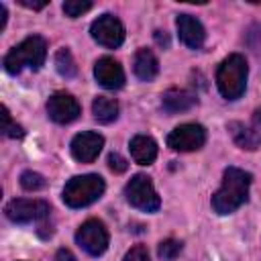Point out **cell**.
Masks as SVG:
<instances>
[{
    "mask_svg": "<svg viewBox=\"0 0 261 261\" xmlns=\"http://www.w3.org/2000/svg\"><path fill=\"white\" fill-rule=\"evenodd\" d=\"M104 179L98 173L75 175L65 184L61 198L69 208H84L96 202L104 194Z\"/></svg>",
    "mask_w": 261,
    "mask_h": 261,
    "instance_id": "277c9868",
    "label": "cell"
},
{
    "mask_svg": "<svg viewBox=\"0 0 261 261\" xmlns=\"http://www.w3.org/2000/svg\"><path fill=\"white\" fill-rule=\"evenodd\" d=\"M90 33H92V39L96 43H100L102 47H108V49H116L122 45L124 41V27L122 22L112 16V14H102L98 16L92 27H90Z\"/></svg>",
    "mask_w": 261,
    "mask_h": 261,
    "instance_id": "9c48e42d",
    "label": "cell"
},
{
    "mask_svg": "<svg viewBox=\"0 0 261 261\" xmlns=\"http://www.w3.org/2000/svg\"><path fill=\"white\" fill-rule=\"evenodd\" d=\"M155 39H157V43H159V45H165V47L169 45V41H167V35H163V37H161V31H157V33H155Z\"/></svg>",
    "mask_w": 261,
    "mask_h": 261,
    "instance_id": "83f0119b",
    "label": "cell"
},
{
    "mask_svg": "<svg viewBox=\"0 0 261 261\" xmlns=\"http://www.w3.org/2000/svg\"><path fill=\"white\" fill-rule=\"evenodd\" d=\"M124 198L133 208L143 212H157L161 206V200L153 188V181L145 173H137L128 179V184L124 186Z\"/></svg>",
    "mask_w": 261,
    "mask_h": 261,
    "instance_id": "5b68a950",
    "label": "cell"
},
{
    "mask_svg": "<svg viewBox=\"0 0 261 261\" xmlns=\"http://www.w3.org/2000/svg\"><path fill=\"white\" fill-rule=\"evenodd\" d=\"M104 147V137L94 133V130H84V133H77L73 139H71V155L75 161L80 163H92L100 151Z\"/></svg>",
    "mask_w": 261,
    "mask_h": 261,
    "instance_id": "8fae6325",
    "label": "cell"
},
{
    "mask_svg": "<svg viewBox=\"0 0 261 261\" xmlns=\"http://www.w3.org/2000/svg\"><path fill=\"white\" fill-rule=\"evenodd\" d=\"M251 188V173L239 167H226L222 173V184L212 196V208L216 214L224 216L239 210L247 198Z\"/></svg>",
    "mask_w": 261,
    "mask_h": 261,
    "instance_id": "6da1fadb",
    "label": "cell"
},
{
    "mask_svg": "<svg viewBox=\"0 0 261 261\" xmlns=\"http://www.w3.org/2000/svg\"><path fill=\"white\" fill-rule=\"evenodd\" d=\"M226 128H228V133H230L232 141H234L241 149H247V151L259 149V145H261V133L255 130L253 126H247L245 122L232 120V122L226 124Z\"/></svg>",
    "mask_w": 261,
    "mask_h": 261,
    "instance_id": "2e32d148",
    "label": "cell"
},
{
    "mask_svg": "<svg viewBox=\"0 0 261 261\" xmlns=\"http://www.w3.org/2000/svg\"><path fill=\"white\" fill-rule=\"evenodd\" d=\"M128 149H130V157L139 165H151L157 159V143L149 135L133 137L130 143H128Z\"/></svg>",
    "mask_w": 261,
    "mask_h": 261,
    "instance_id": "9a60e30c",
    "label": "cell"
},
{
    "mask_svg": "<svg viewBox=\"0 0 261 261\" xmlns=\"http://www.w3.org/2000/svg\"><path fill=\"white\" fill-rule=\"evenodd\" d=\"M80 102L67 92H55L47 100V114L57 124H69L80 116Z\"/></svg>",
    "mask_w": 261,
    "mask_h": 261,
    "instance_id": "30bf717a",
    "label": "cell"
},
{
    "mask_svg": "<svg viewBox=\"0 0 261 261\" xmlns=\"http://www.w3.org/2000/svg\"><path fill=\"white\" fill-rule=\"evenodd\" d=\"M198 104V96L190 90H179V88H171L167 92H163L161 96V106L167 114H177V112H186L190 108H194Z\"/></svg>",
    "mask_w": 261,
    "mask_h": 261,
    "instance_id": "5bb4252c",
    "label": "cell"
},
{
    "mask_svg": "<svg viewBox=\"0 0 261 261\" xmlns=\"http://www.w3.org/2000/svg\"><path fill=\"white\" fill-rule=\"evenodd\" d=\"M253 122H255L257 126H261V108H257V110L253 112Z\"/></svg>",
    "mask_w": 261,
    "mask_h": 261,
    "instance_id": "f1b7e54d",
    "label": "cell"
},
{
    "mask_svg": "<svg viewBox=\"0 0 261 261\" xmlns=\"http://www.w3.org/2000/svg\"><path fill=\"white\" fill-rule=\"evenodd\" d=\"M90 8H92L90 0H67V2H63V12L69 18H77L84 12H88Z\"/></svg>",
    "mask_w": 261,
    "mask_h": 261,
    "instance_id": "603a6c76",
    "label": "cell"
},
{
    "mask_svg": "<svg viewBox=\"0 0 261 261\" xmlns=\"http://www.w3.org/2000/svg\"><path fill=\"white\" fill-rule=\"evenodd\" d=\"M204 143H206V128L198 122L179 124L167 135V147L179 153L198 151L204 147Z\"/></svg>",
    "mask_w": 261,
    "mask_h": 261,
    "instance_id": "52a82bcc",
    "label": "cell"
},
{
    "mask_svg": "<svg viewBox=\"0 0 261 261\" xmlns=\"http://www.w3.org/2000/svg\"><path fill=\"white\" fill-rule=\"evenodd\" d=\"M45 177L41 175V173H37V171H22L20 173V186L27 190V192H37V190H41V188H45Z\"/></svg>",
    "mask_w": 261,
    "mask_h": 261,
    "instance_id": "44dd1931",
    "label": "cell"
},
{
    "mask_svg": "<svg viewBox=\"0 0 261 261\" xmlns=\"http://www.w3.org/2000/svg\"><path fill=\"white\" fill-rule=\"evenodd\" d=\"M51 208L45 200H29V198H16L10 200L4 208V214L14 224H29V222H41L49 216Z\"/></svg>",
    "mask_w": 261,
    "mask_h": 261,
    "instance_id": "8992f818",
    "label": "cell"
},
{
    "mask_svg": "<svg viewBox=\"0 0 261 261\" xmlns=\"http://www.w3.org/2000/svg\"><path fill=\"white\" fill-rule=\"evenodd\" d=\"M2 133H4L6 137H10V139H20V137H24L22 126L12 120V116H10V112H8L6 106H2Z\"/></svg>",
    "mask_w": 261,
    "mask_h": 261,
    "instance_id": "ffe728a7",
    "label": "cell"
},
{
    "mask_svg": "<svg viewBox=\"0 0 261 261\" xmlns=\"http://www.w3.org/2000/svg\"><path fill=\"white\" fill-rule=\"evenodd\" d=\"M108 167H110L112 171H116V173H122V171H126L128 163H126V159L120 157L118 153H110V155H108Z\"/></svg>",
    "mask_w": 261,
    "mask_h": 261,
    "instance_id": "d4e9b609",
    "label": "cell"
},
{
    "mask_svg": "<svg viewBox=\"0 0 261 261\" xmlns=\"http://www.w3.org/2000/svg\"><path fill=\"white\" fill-rule=\"evenodd\" d=\"M45 57H47V41L39 35H33V37H27L22 43H18L16 47H12L6 53L4 69L12 75L22 71L24 67L39 69L45 63Z\"/></svg>",
    "mask_w": 261,
    "mask_h": 261,
    "instance_id": "7a4b0ae2",
    "label": "cell"
},
{
    "mask_svg": "<svg viewBox=\"0 0 261 261\" xmlns=\"http://www.w3.org/2000/svg\"><path fill=\"white\" fill-rule=\"evenodd\" d=\"M247 73L249 69H247V61L243 55L232 53L226 59H222V63L216 69V86L222 98L239 100L247 88Z\"/></svg>",
    "mask_w": 261,
    "mask_h": 261,
    "instance_id": "3957f363",
    "label": "cell"
},
{
    "mask_svg": "<svg viewBox=\"0 0 261 261\" xmlns=\"http://www.w3.org/2000/svg\"><path fill=\"white\" fill-rule=\"evenodd\" d=\"M122 261H151V259H149V251L145 245H135L126 251Z\"/></svg>",
    "mask_w": 261,
    "mask_h": 261,
    "instance_id": "cb8c5ba5",
    "label": "cell"
},
{
    "mask_svg": "<svg viewBox=\"0 0 261 261\" xmlns=\"http://www.w3.org/2000/svg\"><path fill=\"white\" fill-rule=\"evenodd\" d=\"M175 24H177V35H179V41L190 47V49H200L206 41V31L202 27V22L192 16V14H179L175 18Z\"/></svg>",
    "mask_w": 261,
    "mask_h": 261,
    "instance_id": "4fadbf2b",
    "label": "cell"
},
{
    "mask_svg": "<svg viewBox=\"0 0 261 261\" xmlns=\"http://www.w3.org/2000/svg\"><path fill=\"white\" fill-rule=\"evenodd\" d=\"M55 261H75V257H73V253L69 249H59L55 253Z\"/></svg>",
    "mask_w": 261,
    "mask_h": 261,
    "instance_id": "484cf974",
    "label": "cell"
},
{
    "mask_svg": "<svg viewBox=\"0 0 261 261\" xmlns=\"http://www.w3.org/2000/svg\"><path fill=\"white\" fill-rule=\"evenodd\" d=\"M55 69L59 75L63 77H73L77 73V67H75V61H73V55L69 49H59L55 53Z\"/></svg>",
    "mask_w": 261,
    "mask_h": 261,
    "instance_id": "d6986e66",
    "label": "cell"
},
{
    "mask_svg": "<svg viewBox=\"0 0 261 261\" xmlns=\"http://www.w3.org/2000/svg\"><path fill=\"white\" fill-rule=\"evenodd\" d=\"M133 69H135V75L141 82H151L159 73V61H157V57H155V53L151 49L143 47V49H139L135 53V65H133Z\"/></svg>",
    "mask_w": 261,
    "mask_h": 261,
    "instance_id": "e0dca14e",
    "label": "cell"
},
{
    "mask_svg": "<svg viewBox=\"0 0 261 261\" xmlns=\"http://www.w3.org/2000/svg\"><path fill=\"white\" fill-rule=\"evenodd\" d=\"M22 6H27V8H33V10H41V8H45L47 6V0H43V2H35V0H18Z\"/></svg>",
    "mask_w": 261,
    "mask_h": 261,
    "instance_id": "4316f807",
    "label": "cell"
},
{
    "mask_svg": "<svg viewBox=\"0 0 261 261\" xmlns=\"http://www.w3.org/2000/svg\"><path fill=\"white\" fill-rule=\"evenodd\" d=\"M94 77L106 90H118L124 86V69L112 57H100L94 63Z\"/></svg>",
    "mask_w": 261,
    "mask_h": 261,
    "instance_id": "7c38bea8",
    "label": "cell"
},
{
    "mask_svg": "<svg viewBox=\"0 0 261 261\" xmlns=\"http://www.w3.org/2000/svg\"><path fill=\"white\" fill-rule=\"evenodd\" d=\"M92 114H94V118L98 122L108 124V122L116 120V116H118V104H116V100H112L108 96H98L92 102Z\"/></svg>",
    "mask_w": 261,
    "mask_h": 261,
    "instance_id": "ac0fdd59",
    "label": "cell"
},
{
    "mask_svg": "<svg viewBox=\"0 0 261 261\" xmlns=\"http://www.w3.org/2000/svg\"><path fill=\"white\" fill-rule=\"evenodd\" d=\"M179 251H181V243L175 241V239H165L157 247V253H159V257L163 261H173L179 255Z\"/></svg>",
    "mask_w": 261,
    "mask_h": 261,
    "instance_id": "7402d4cb",
    "label": "cell"
},
{
    "mask_svg": "<svg viewBox=\"0 0 261 261\" xmlns=\"http://www.w3.org/2000/svg\"><path fill=\"white\" fill-rule=\"evenodd\" d=\"M75 243L92 257H98L102 255L106 249H108V230L106 226L96 220V218H90L86 220L77 232H75Z\"/></svg>",
    "mask_w": 261,
    "mask_h": 261,
    "instance_id": "ba28073f",
    "label": "cell"
}]
</instances>
